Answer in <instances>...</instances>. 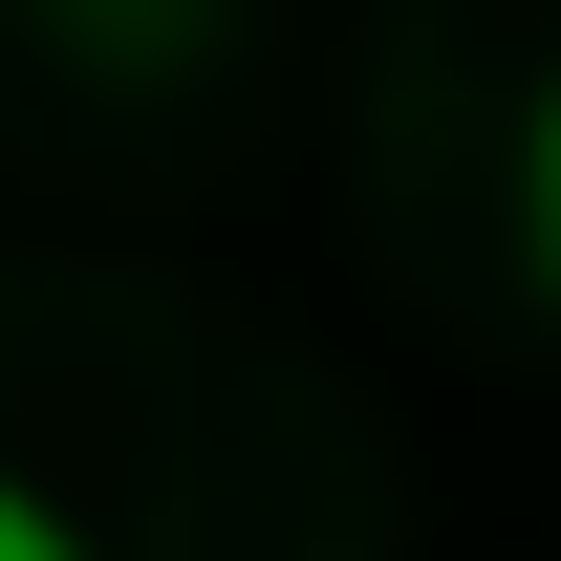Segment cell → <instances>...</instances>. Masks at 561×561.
<instances>
[{
  "label": "cell",
  "instance_id": "obj_1",
  "mask_svg": "<svg viewBox=\"0 0 561 561\" xmlns=\"http://www.w3.org/2000/svg\"><path fill=\"white\" fill-rule=\"evenodd\" d=\"M518 238H540V280H561V87H540V130H518Z\"/></svg>",
  "mask_w": 561,
  "mask_h": 561
},
{
  "label": "cell",
  "instance_id": "obj_2",
  "mask_svg": "<svg viewBox=\"0 0 561 561\" xmlns=\"http://www.w3.org/2000/svg\"><path fill=\"white\" fill-rule=\"evenodd\" d=\"M0 561H87V518H66L44 476H0Z\"/></svg>",
  "mask_w": 561,
  "mask_h": 561
}]
</instances>
